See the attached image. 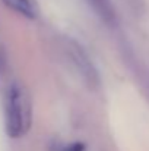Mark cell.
<instances>
[{"instance_id":"1","label":"cell","mask_w":149,"mask_h":151,"mask_svg":"<svg viewBox=\"0 0 149 151\" xmlns=\"http://www.w3.org/2000/svg\"><path fill=\"white\" fill-rule=\"evenodd\" d=\"M31 116L32 107L29 94L22 85L13 84L7 91L4 103L6 134L10 138H19L25 135L31 126Z\"/></svg>"},{"instance_id":"2","label":"cell","mask_w":149,"mask_h":151,"mask_svg":"<svg viewBox=\"0 0 149 151\" xmlns=\"http://www.w3.org/2000/svg\"><path fill=\"white\" fill-rule=\"evenodd\" d=\"M66 51H67V54L70 56L72 62L76 65L78 70L82 72L83 78H85L89 84H97V82H98L97 70H95L94 65L91 63L89 57L86 56V53L82 50V47H81L78 43H75V41H67Z\"/></svg>"},{"instance_id":"3","label":"cell","mask_w":149,"mask_h":151,"mask_svg":"<svg viewBox=\"0 0 149 151\" xmlns=\"http://www.w3.org/2000/svg\"><path fill=\"white\" fill-rule=\"evenodd\" d=\"M9 9L21 13L28 19H35L38 16V9L32 0H1Z\"/></svg>"},{"instance_id":"4","label":"cell","mask_w":149,"mask_h":151,"mask_svg":"<svg viewBox=\"0 0 149 151\" xmlns=\"http://www.w3.org/2000/svg\"><path fill=\"white\" fill-rule=\"evenodd\" d=\"M94 3V6L97 7V10L101 12V15H104L107 19H111L113 18V10H111V6H110V1L108 0H91Z\"/></svg>"},{"instance_id":"5","label":"cell","mask_w":149,"mask_h":151,"mask_svg":"<svg viewBox=\"0 0 149 151\" xmlns=\"http://www.w3.org/2000/svg\"><path fill=\"white\" fill-rule=\"evenodd\" d=\"M63 151H85V144H82V142H73V144L64 147Z\"/></svg>"}]
</instances>
